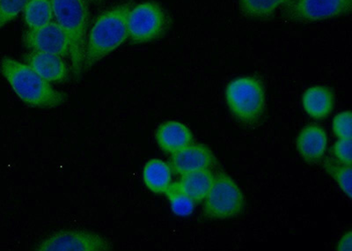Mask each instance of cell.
<instances>
[{
    "mask_svg": "<svg viewBox=\"0 0 352 251\" xmlns=\"http://www.w3.org/2000/svg\"><path fill=\"white\" fill-rule=\"evenodd\" d=\"M131 9V3L113 6L94 21L85 45V71L106 58L128 39L127 20Z\"/></svg>",
    "mask_w": 352,
    "mask_h": 251,
    "instance_id": "6da1fadb",
    "label": "cell"
},
{
    "mask_svg": "<svg viewBox=\"0 0 352 251\" xmlns=\"http://www.w3.org/2000/svg\"><path fill=\"white\" fill-rule=\"evenodd\" d=\"M0 72L19 98L36 109H53L64 105L66 96L59 92L27 64L5 56Z\"/></svg>",
    "mask_w": 352,
    "mask_h": 251,
    "instance_id": "7a4b0ae2",
    "label": "cell"
},
{
    "mask_svg": "<svg viewBox=\"0 0 352 251\" xmlns=\"http://www.w3.org/2000/svg\"><path fill=\"white\" fill-rule=\"evenodd\" d=\"M54 18L70 41L72 71L80 77L83 70L85 45L90 14L86 0H50Z\"/></svg>",
    "mask_w": 352,
    "mask_h": 251,
    "instance_id": "3957f363",
    "label": "cell"
},
{
    "mask_svg": "<svg viewBox=\"0 0 352 251\" xmlns=\"http://www.w3.org/2000/svg\"><path fill=\"white\" fill-rule=\"evenodd\" d=\"M226 100L232 115L246 124L258 120L265 109L263 87L253 77H241L231 81L226 87Z\"/></svg>",
    "mask_w": 352,
    "mask_h": 251,
    "instance_id": "277c9868",
    "label": "cell"
},
{
    "mask_svg": "<svg viewBox=\"0 0 352 251\" xmlns=\"http://www.w3.org/2000/svg\"><path fill=\"white\" fill-rule=\"evenodd\" d=\"M168 23V14L158 3H141L129 12L128 39L132 45L153 42L165 34Z\"/></svg>",
    "mask_w": 352,
    "mask_h": 251,
    "instance_id": "5b68a950",
    "label": "cell"
},
{
    "mask_svg": "<svg viewBox=\"0 0 352 251\" xmlns=\"http://www.w3.org/2000/svg\"><path fill=\"white\" fill-rule=\"evenodd\" d=\"M204 212L213 219H226L240 215L244 207V197L238 185L229 175L214 177L212 187L204 199Z\"/></svg>",
    "mask_w": 352,
    "mask_h": 251,
    "instance_id": "8992f818",
    "label": "cell"
},
{
    "mask_svg": "<svg viewBox=\"0 0 352 251\" xmlns=\"http://www.w3.org/2000/svg\"><path fill=\"white\" fill-rule=\"evenodd\" d=\"M40 251H109L112 243L98 234L86 231L69 230L50 235L41 243Z\"/></svg>",
    "mask_w": 352,
    "mask_h": 251,
    "instance_id": "52a82bcc",
    "label": "cell"
},
{
    "mask_svg": "<svg viewBox=\"0 0 352 251\" xmlns=\"http://www.w3.org/2000/svg\"><path fill=\"white\" fill-rule=\"evenodd\" d=\"M351 6L352 0H294L287 15L300 23H316L347 14Z\"/></svg>",
    "mask_w": 352,
    "mask_h": 251,
    "instance_id": "ba28073f",
    "label": "cell"
},
{
    "mask_svg": "<svg viewBox=\"0 0 352 251\" xmlns=\"http://www.w3.org/2000/svg\"><path fill=\"white\" fill-rule=\"evenodd\" d=\"M22 42L30 52L49 53L63 58L70 56V41L56 21L36 30H28L24 34Z\"/></svg>",
    "mask_w": 352,
    "mask_h": 251,
    "instance_id": "9c48e42d",
    "label": "cell"
},
{
    "mask_svg": "<svg viewBox=\"0 0 352 251\" xmlns=\"http://www.w3.org/2000/svg\"><path fill=\"white\" fill-rule=\"evenodd\" d=\"M215 158L208 146L191 144L185 149L173 153L171 169L176 174L184 175L191 172L206 171L214 165Z\"/></svg>",
    "mask_w": 352,
    "mask_h": 251,
    "instance_id": "30bf717a",
    "label": "cell"
},
{
    "mask_svg": "<svg viewBox=\"0 0 352 251\" xmlns=\"http://www.w3.org/2000/svg\"><path fill=\"white\" fill-rule=\"evenodd\" d=\"M24 61L49 83H62L69 78L67 65L60 56L30 52L24 56Z\"/></svg>",
    "mask_w": 352,
    "mask_h": 251,
    "instance_id": "8fae6325",
    "label": "cell"
},
{
    "mask_svg": "<svg viewBox=\"0 0 352 251\" xmlns=\"http://www.w3.org/2000/svg\"><path fill=\"white\" fill-rule=\"evenodd\" d=\"M157 144L168 153H177L193 144V135L186 125L177 121L160 124L155 133Z\"/></svg>",
    "mask_w": 352,
    "mask_h": 251,
    "instance_id": "7c38bea8",
    "label": "cell"
},
{
    "mask_svg": "<svg viewBox=\"0 0 352 251\" xmlns=\"http://www.w3.org/2000/svg\"><path fill=\"white\" fill-rule=\"evenodd\" d=\"M297 149L308 163L318 162L325 155L328 137L322 127L312 124L305 127L297 139Z\"/></svg>",
    "mask_w": 352,
    "mask_h": 251,
    "instance_id": "4fadbf2b",
    "label": "cell"
},
{
    "mask_svg": "<svg viewBox=\"0 0 352 251\" xmlns=\"http://www.w3.org/2000/svg\"><path fill=\"white\" fill-rule=\"evenodd\" d=\"M302 106L311 118H325L333 111L334 96L328 87L314 86L305 91Z\"/></svg>",
    "mask_w": 352,
    "mask_h": 251,
    "instance_id": "5bb4252c",
    "label": "cell"
},
{
    "mask_svg": "<svg viewBox=\"0 0 352 251\" xmlns=\"http://www.w3.org/2000/svg\"><path fill=\"white\" fill-rule=\"evenodd\" d=\"M214 175L210 169L191 172L182 175L181 180L175 183L179 190L194 203H199L206 199L212 187Z\"/></svg>",
    "mask_w": 352,
    "mask_h": 251,
    "instance_id": "9a60e30c",
    "label": "cell"
},
{
    "mask_svg": "<svg viewBox=\"0 0 352 251\" xmlns=\"http://www.w3.org/2000/svg\"><path fill=\"white\" fill-rule=\"evenodd\" d=\"M143 180L153 193L166 194L172 184L171 168L162 160H150L144 165Z\"/></svg>",
    "mask_w": 352,
    "mask_h": 251,
    "instance_id": "2e32d148",
    "label": "cell"
},
{
    "mask_svg": "<svg viewBox=\"0 0 352 251\" xmlns=\"http://www.w3.org/2000/svg\"><path fill=\"white\" fill-rule=\"evenodd\" d=\"M28 30H36L52 23L54 19L50 0H30L23 9Z\"/></svg>",
    "mask_w": 352,
    "mask_h": 251,
    "instance_id": "e0dca14e",
    "label": "cell"
},
{
    "mask_svg": "<svg viewBox=\"0 0 352 251\" xmlns=\"http://www.w3.org/2000/svg\"><path fill=\"white\" fill-rule=\"evenodd\" d=\"M245 14L251 17H269L278 9L290 5L294 0H239Z\"/></svg>",
    "mask_w": 352,
    "mask_h": 251,
    "instance_id": "ac0fdd59",
    "label": "cell"
},
{
    "mask_svg": "<svg viewBox=\"0 0 352 251\" xmlns=\"http://www.w3.org/2000/svg\"><path fill=\"white\" fill-rule=\"evenodd\" d=\"M326 169L335 179L342 193L349 199H351V166L342 164V163L336 164V163L330 162L326 163Z\"/></svg>",
    "mask_w": 352,
    "mask_h": 251,
    "instance_id": "d6986e66",
    "label": "cell"
},
{
    "mask_svg": "<svg viewBox=\"0 0 352 251\" xmlns=\"http://www.w3.org/2000/svg\"><path fill=\"white\" fill-rule=\"evenodd\" d=\"M166 194L175 215L185 216L193 212L195 203L179 190L175 183L171 184Z\"/></svg>",
    "mask_w": 352,
    "mask_h": 251,
    "instance_id": "ffe728a7",
    "label": "cell"
},
{
    "mask_svg": "<svg viewBox=\"0 0 352 251\" xmlns=\"http://www.w3.org/2000/svg\"><path fill=\"white\" fill-rule=\"evenodd\" d=\"M30 0H0V30L23 10Z\"/></svg>",
    "mask_w": 352,
    "mask_h": 251,
    "instance_id": "44dd1931",
    "label": "cell"
},
{
    "mask_svg": "<svg viewBox=\"0 0 352 251\" xmlns=\"http://www.w3.org/2000/svg\"><path fill=\"white\" fill-rule=\"evenodd\" d=\"M333 131L338 139H351V112L342 111L333 120Z\"/></svg>",
    "mask_w": 352,
    "mask_h": 251,
    "instance_id": "7402d4cb",
    "label": "cell"
},
{
    "mask_svg": "<svg viewBox=\"0 0 352 251\" xmlns=\"http://www.w3.org/2000/svg\"><path fill=\"white\" fill-rule=\"evenodd\" d=\"M333 153L342 164L351 166L352 144L351 139H338L333 147Z\"/></svg>",
    "mask_w": 352,
    "mask_h": 251,
    "instance_id": "603a6c76",
    "label": "cell"
},
{
    "mask_svg": "<svg viewBox=\"0 0 352 251\" xmlns=\"http://www.w3.org/2000/svg\"><path fill=\"white\" fill-rule=\"evenodd\" d=\"M338 250H351V232H349L339 241Z\"/></svg>",
    "mask_w": 352,
    "mask_h": 251,
    "instance_id": "cb8c5ba5",
    "label": "cell"
},
{
    "mask_svg": "<svg viewBox=\"0 0 352 251\" xmlns=\"http://www.w3.org/2000/svg\"><path fill=\"white\" fill-rule=\"evenodd\" d=\"M87 2L93 3V4H100L104 0H86Z\"/></svg>",
    "mask_w": 352,
    "mask_h": 251,
    "instance_id": "d4e9b609",
    "label": "cell"
}]
</instances>
